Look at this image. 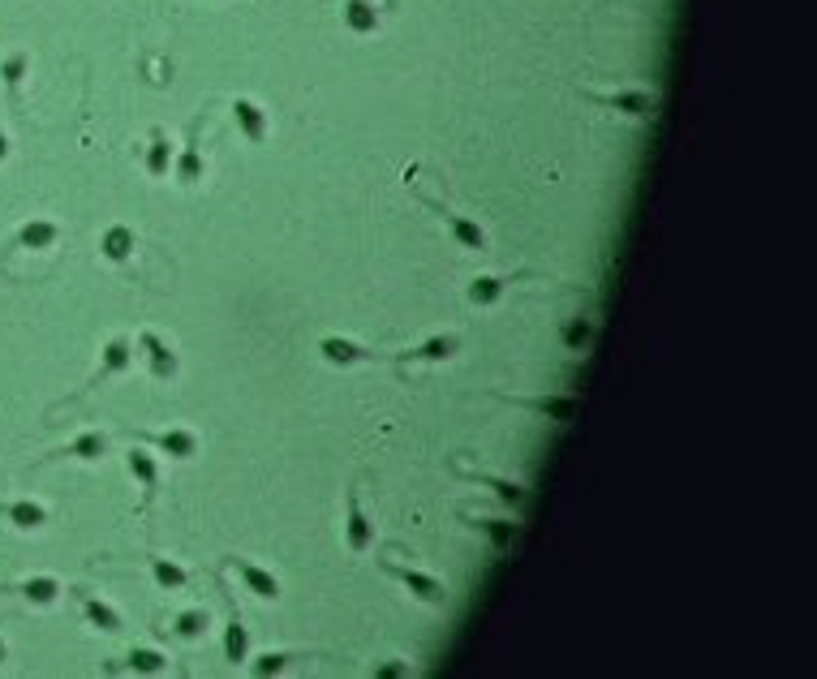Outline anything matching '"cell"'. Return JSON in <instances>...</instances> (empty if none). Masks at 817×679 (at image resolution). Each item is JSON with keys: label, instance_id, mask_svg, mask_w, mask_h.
Here are the masks:
<instances>
[{"label": "cell", "instance_id": "obj_1", "mask_svg": "<svg viewBox=\"0 0 817 679\" xmlns=\"http://www.w3.org/2000/svg\"><path fill=\"white\" fill-rule=\"evenodd\" d=\"M418 198H422V207H430L443 224H448V233L456 237V245H465V250H473V254H486V250H491V233H486V228L473 220V215L448 207L443 198H430V194H418Z\"/></svg>", "mask_w": 817, "mask_h": 679}, {"label": "cell", "instance_id": "obj_2", "mask_svg": "<svg viewBox=\"0 0 817 679\" xmlns=\"http://www.w3.org/2000/svg\"><path fill=\"white\" fill-rule=\"evenodd\" d=\"M379 568H383V576H392V581L400 585V589H409L413 598L418 602H426V606H448V585L439 581V576H430V572H422V568H409V563H396V559H379Z\"/></svg>", "mask_w": 817, "mask_h": 679}, {"label": "cell", "instance_id": "obj_3", "mask_svg": "<svg viewBox=\"0 0 817 679\" xmlns=\"http://www.w3.org/2000/svg\"><path fill=\"white\" fill-rule=\"evenodd\" d=\"M590 104L598 108H611L620 112V117H650V112L658 108V95L650 91V86H624V91H581Z\"/></svg>", "mask_w": 817, "mask_h": 679}, {"label": "cell", "instance_id": "obj_4", "mask_svg": "<svg viewBox=\"0 0 817 679\" xmlns=\"http://www.w3.org/2000/svg\"><path fill=\"white\" fill-rule=\"evenodd\" d=\"M461 349H465V340L456 336V331H439V336L422 340L418 349L392 353V357H383V361H392V366H439V361H452Z\"/></svg>", "mask_w": 817, "mask_h": 679}, {"label": "cell", "instance_id": "obj_5", "mask_svg": "<svg viewBox=\"0 0 817 679\" xmlns=\"http://www.w3.org/2000/svg\"><path fill=\"white\" fill-rule=\"evenodd\" d=\"M138 349H142V357H147V370H151V379L155 383H172L181 374V357H177V349L160 336V331H138Z\"/></svg>", "mask_w": 817, "mask_h": 679}, {"label": "cell", "instance_id": "obj_6", "mask_svg": "<svg viewBox=\"0 0 817 679\" xmlns=\"http://www.w3.org/2000/svg\"><path fill=\"white\" fill-rule=\"evenodd\" d=\"M203 125H207V112L194 121L190 138H185V147H181V155H172V177H177L181 185H198V181H203V172H207V160H203Z\"/></svg>", "mask_w": 817, "mask_h": 679}, {"label": "cell", "instance_id": "obj_7", "mask_svg": "<svg viewBox=\"0 0 817 679\" xmlns=\"http://www.w3.org/2000/svg\"><path fill=\"white\" fill-rule=\"evenodd\" d=\"M224 563H228V568H233V572L241 576V585H246L254 598H263V602H280V576H276V572H267L263 563H250V559H241V555H228Z\"/></svg>", "mask_w": 817, "mask_h": 679}, {"label": "cell", "instance_id": "obj_8", "mask_svg": "<svg viewBox=\"0 0 817 679\" xmlns=\"http://www.w3.org/2000/svg\"><path fill=\"white\" fill-rule=\"evenodd\" d=\"M344 546H349L353 555H366L370 546H375V525H370V516L362 508V490L349 486V520H344Z\"/></svg>", "mask_w": 817, "mask_h": 679}, {"label": "cell", "instance_id": "obj_9", "mask_svg": "<svg viewBox=\"0 0 817 679\" xmlns=\"http://www.w3.org/2000/svg\"><path fill=\"white\" fill-rule=\"evenodd\" d=\"M220 594H224V602H228V624H224V658L233 662V667H241V662L250 658V628H246V619H241V611H237V602H233V594H228V585H220Z\"/></svg>", "mask_w": 817, "mask_h": 679}, {"label": "cell", "instance_id": "obj_10", "mask_svg": "<svg viewBox=\"0 0 817 679\" xmlns=\"http://www.w3.org/2000/svg\"><path fill=\"white\" fill-rule=\"evenodd\" d=\"M138 439L155 447V452H164L168 460H190L198 452V435L194 430H181V426H172V430H138Z\"/></svg>", "mask_w": 817, "mask_h": 679}, {"label": "cell", "instance_id": "obj_11", "mask_svg": "<svg viewBox=\"0 0 817 679\" xmlns=\"http://www.w3.org/2000/svg\"><path fill=\"white\" fill-rule=\"evenodd\" d=\"M134 353H138V344L129 336H108L104 340V357H99V370H95V379L86 387H99V383H108L112 374H125L129 366H134Z\"/></svg>", "mask_w": 817, "mask_h": 679}, {"label": "cell", "instance_id": "obj_12", "mask_svg": "<svg viewBox=\"0 0 817 679\" xmlns=\"http://www.w3.org/2000/svg\"><path fill=\"white\" fill-rule=\"evenodd\" d=\"M319 357L327 361V366H362V361H383V353L366 349V344H357L349 336H323L319 340Z\"/></svg>", "mask_w": 817, "mask_h": 679}, {"label": "cell", "instance_id": "obj_13", "mask_svg": "<svg viewBox=\"0 0 817 679\" xmlns=\"http://www.w3.org/2000/svg\"><path fill=\"white\" fill-rule=\"evenodd\" d=\"M461 520L469 529H478L486 542H491L495 555H508V546L516 542V529H521V520H504V516H473V512H461Z\"/></svg>", "mask_w": 817, "mask_h": 679}, {"label": "cell", "instance_id": "obj_14", "mask_svg": "<svg viewBox=\"0 0 817 679\" xmlns=\"http://www.w3.org/2000/svg\"><path fill=\"white\" fill-rule=\"evenodd\" d=\"M233 121H237V134L246 138V142H267V112H263V104H254V99H246V95H237L233 104Z\"/></svg>", "mask_w": 817, "mask_h": 679}, {"label": "cell", "instance_id": "obj_15", "mask_svg": "<svg viewBox=\"0 0 817 679\" xmlns=\"http://www.w3.org/2000/svg\"><path fill=\"white\" fill-rule=\"evenodd\" d=\"M82 611H86V624H95L104 637H121V632H125V615L112 602L99 598V594H86V589H82Z\"/></svg>", "mask_w": 817, "mask_h": 679}, {"label": "cell", "instance_id": "obj_16", "mask_svg": "<svg viewBox=\"0 0 817 679\" xmlns=\"http://www.w3.org/2000/svg\"><path fill=\"white\" fill-rule=\"evenodd\" d=\"M125 469L134 473V482L147 499L160 490V465H155V452H147V447H125Z\"/></svg>", "mask_w": 817, "mask_h": 679}, {"label": "cell", "instance_id": "obj_17", "mask_svg": "<svg viewBox=\"0 0 817 679\" xmlns=\"http://www.w3.org/2000/svg\"><path fill=\"white\" fill-rule=\"evenodd\" d=\"M508 276H473L469 280V288H465V301L473 310H491V306H499L504 301V293H508Z\"/></svg>", "mask_w": 817, "mask_h": 679}, {"label": "cell", "instance_id": "obj_18", "mask_svg": "<svg viewBox=\"0 0 817 679\" xmlns=\"http://www.w3.org/2000/svg\"><path fill=\"white\" fill-rule=\"evenodd\" d=\"M172 138L168 129H151L147 134V151H142V164H147L151 177H172Z\"/></svg>", "mask_w": 817, "mask_h": 679}, {"label": "cell", "instance_id": "obj_19", "mask_svg": "<svg viewBox=\"0 0 817 679\" xmlns=\"http://www.w3.org/2000/svg\"><path fill=\"white\" fill-rule=\"evenodd\" d=\"M99 250H104L108 263H129V258H134V250H138L134 228H129V224H108L104 237H99Z\"/></svg>", "mask_w": 817, "mask_h": 679}, {"label": "cell", "instance_id": "obj_20", "mask_svg": "<svg viewBox=\"0 0 817 679\" xmlns=\"http://www.w3.org/2000/svg\"><path fill=\"white\" fill-rule=\"evenodd\" d=\"M504 404H516V409H534L542 417H551V422H568L572 417V404L568 396H504Z\"/></svg>", "mask_w": 817, "mask_h": 679}, {"label": "cell", "instance_id": "obj_21", "mask_svg": "<svg viewBox=\"0 0 817 679\" xmlns=\"http://www.w3.org/2000/svg\"><path fill=\"white\" fill-rule=\"evenodd\" d=\"M344 26H349L353 35H375L383 26V13H379L375 0H349V5H344Z\"/></svg>", "mask_w": 817, "mask_h": 679}, {"label": "cell", "instance_id": "obj_22", "mask_svg": "<svg viewBox=\"0 0 817 679\" xmlns=\"http://www.w3.org/2000/svg\"><path fill=\"white\" fill-rule=\"evenodd\" d=\"M297 658H310V654H306V649H271V654L246 658L241 667H246L250 675H280V671H289Z\"/></svg>", "mask_w": 817, "mask_h": 679}, {"label": "cell", "instance_id": "obj_23", "mask_svg": "<svg viewBox=\"0 0 817 679\" xmlns=\"http://www.w3.org/2000/svg\"><path fill=\"white\" fill-rule=\"evenodd\" d=\"M147 568H151V576H155V585H160V589H185V585H190V568L177 563V559H168V555H151Z\"/></svg>", "mask_w": 817, "mask_h": 679}, {"label": "cell", "instance_id": "obj_24", "mask_svg": "<svg viewBox=\"0 0 817 679\" xmlns=\"http://www.w3.org/2000/svg\"><path fill=\"white\" fill-rule=\"evenodd\" d=\"M473 478H478V482H482L486 490H491V495H499V499H504L512 512H521V508H525L529 490H525L521 482H512V478H495V473H473Z\"/></svg>", "mask_w": 817, "mask_h": 679}, {"label": "cell", "instance_id": "obj_25", "mask_svg": "<svg viewBox=\"0 0 817 679\" xmlns=\"http://www.w3.org/2000/svg\"><path fill=\"white\" fill-rule=\"evenodd\" d=\"M108 452H112V435H108V430H91V435H82V439L69 443L61 456H78V460H104Z\"/></svg>", "mask_w": 817, "mask_h": 679}, {"label": "cell", "instance_id": "obj_26", "mask_svg": "<svg viewBox=\"0 0 817 679\" xmlns=\"http://www.w3.org/2000/svg\"><path fill=\"white\" fill-rule=\"evenodd\" d=\"M125 671H138V675H164L168 671V658L160 654V649H147V645H134L121 662Z\"/></svg>", "mask_w": 817, "mask_h": 679}, {"label": "cell", "instance_id": "obj_27", "mask_svg": "<svg viewBox=\"0 0 817 679\" xmlns=\"http://www.w3.org/2000/svg\"><path fill=\"white\" fill-rule=\"evenodd\" d=\"M207 624H211V615L203 611V606H194V611H181V615H177V628H172V632H177L181 641H198V637L207 632Z\"/></svg>", "mask_w": 817, "mask_h": 679}, {"label": "cell", "instance_id": "obj_28", "mask_svg": "<svg viewBox=\"0 0 817 679\" xmlns=\"http://www.w3.org/2000/svg\"><path fill=\"white\" fill-rule=\"evenodd\" d=\"M56 589H61V585H56L52 576H35V581H26V585H22V594L31 598V602H52V598H56Z\"/></svg>", "mask_w": 817, "mask_h": 679}, {"label": "cell", "instance_id": "obj_29", "mask_svg": "<svg viewBox=\"0 0 817 679\" xmlns=\"http://www.w3.org/2000/svg\"><path fill=\"white\" fill-rule=\"evenodd\" d=\"M590 336H594V323H590V319H577L572 327H564V344H568V349H585V344H590Z\"/></svg>", "mask_w": 817, "mask_h": 679}, {"label": "cell", "instance_id": "obj_30", "mask_svg": "<svg viewBox=\"0 0 817 679\" xmlns=\"http://www.w3.org/2000/svg\"><path fill=\"white\" fill-rule=\"evenodd\" d=\"M22 241L26 245H35V250H39V245H52L56 241V224H26V233H22Z\"/></svg>", "mask_w": 817, "mask_h": 679}, {"label": "cell", "instance_id": "obj_31", "mask_svg": "<svg viewBox=\"0 0 817 679\" xmlns=\"http://www.w3.org/2000/svg\"><path fill=\"white\" fill-rule=\"evenodd\" d=\"M13 520H18V525H26V529H35V525H43V520H48V512H43L39 503H22V508H13Z\"/></svg>", "mask_w": 817, "mask_h": 679}, {"label": "cell", "instance_id": "obj_32", "mask_svg": "<svg viewBox=\"0 0 817 679\" xmlns=\"http://www.w3.org/2000/svg\"><path fill=\"white\" fill-rule=\"evenodd\" d=\"M375 675H413V667H405V662H387V667H375Z\"/></svg>", "mask_w": 817, "mask_h": 679}]
</instances>
